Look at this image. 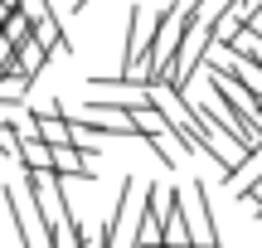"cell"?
I'll use <instances>...</instances> for the list:
<instances>
[{
  "label": "cell",
  "instance_id": "6da1fadb",
  "mask_svg": "<svg viewBox=\"0 0 262 248\" xmlns=\"http://www.w3.org/2000/svg\"><path fill=\"white\" fill-rule=\"evenodd\" d=\"M0 200H5V210H10V224H15V234H19V248H44V234L34 229V224H39V210H34V204H29L15 185H5Z\"/></svg>",
  "mask_w": 262,
  "mask_h": 248
},
{
  "label": "cell",
  "instance_id": "7a4b0ae2",
  "mask_svg": "<svg viewBox=\"0 0 262 248\" xmlns=\"http://www.w3.org/2000/svg\"><path fill=\"white\" fill-rule=\"evenodd\" d=\"M165 248H194V229L185 224V195L170 190L165 204Z\"/></svg>",
  "mask_w": 262,
  "mask_h": 248
},
{
  "label": "cell",
  "instance_id": "3957f363",
  "mask_svg": "<svg viewBox=\"0 0 262 248\" xmlns=\"http://www.w3.org/2000/svg\"><path fill=\"white\" fill-rule=\"evenodd\" d=\"M44 58H49V49L39 44V39H34V44H25V49H19V83H25V93L34 88V78L44 73Z\"/></svg>",
  "mask_w": 262,
  "mask_h": 248
},
{
  "label": "cell",
  "instance_id": "277c9868",
  "mask_svg": "<svg viewBox=\"0 0 262 248\" xmlns=\"http://www.w3.org/2000/svg\"><path fill=\"white\" fill-rule=\"evenodd\" d=\"M233 5H243V0H194V5H189V15H194L199 25H209V29H214V25H219V19H224Z\"/></svg>",
  "mask_w": 262,
  "mask_h": 248
},
{
  "label": "cell",
  "instance_id": "5b68a950",
  "mask_svg": "<svg viewBox=\"0 0 262 248\" xmlns=\"http://www.w3.org/2000/svg\"><path fill=\"white\" fill-rule=\"evenodd\" d=\"M228 49H233V54H248V58H257V64H262V29H257V25H248Z\"/></svg>",
  "mask_w": 262,
  "mask_h": 248
},
{
  "label": "cell",
  "instance_id": "8992f818",
  "mask_svg": "<svg viewBox=\"0 0 262 248\" xmlns=\"http://www.w3.org/2000/svg\"><path fill=\"white\" fill-rule=\"evenodd\" d=\"M83 5H88V0H68V10H83Z\"/></svg>",
  "mask_w": 262,
  "mask_h": 248
},
{
  "label": "cell",
  "instance_id": "52a82bcc",
  "mask_svg": "<svg viewBox=\"0 0 262 248\" xmlns=\"http://www.w3.org/2000/svg\"><path fill=\"white\" fill-rule=\"evenodd\" d=\"M49 5H58V0H49Z\"/></svg>",
  "mask_w": 262,
  "mask_h": 248
}]
</instances>
